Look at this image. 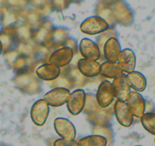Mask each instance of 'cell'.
Returning a JSON list of instances; mask_svg holds the SVG:
<instances>
[{"label":"cell","instance_id":"cell-15","mask_svg":"<svg viewBox=\"0 0 155 146\" xmlns=\"http://www.w3.org/2000/svg\"><path fill=\"white\" fill-rule=\"evenodd\" d=\"M60 68L51 63H45L39 66L36 70V74L44 81H53L59 76Z\"/></svg>","mask_w":155,"mask_h":146},{"label":"cell","instance_id":"cell-17","mask_svg":"<svg viewBox=\"0 0 155 146\" xmlns=\"http://www.w3.org/2000/svg\"><path fill=\"white\" fill-rule=\"evenodd\" d=\"M100 74L105 78L115 79L124 73L123 72L117 62H105L102 65H101Z\"/></svg>","mask_w":155,"mask_h":146},{"label":"cell","instance_id":"cell-21","mask_svg":"<svg viewBox=\"0 0 155 146\" xmlns=\"http://www.w3.org/2000/svg\"><path fill=\"white\" fill-rule=\"evenodd\" d=\"M2 42H1V41H0V55H1V53H2Z\"/></svg>","mask_w":155,"mask_h":146},{"label":"cell","instance_id":"cell-6","mask_svg":"<svg viewBox=\"0 0 155 146\" xmlns=\"http://www.w3.org/2000/svg\"><path fill=\"white\" fill-rule=\"evenodd\" d=\"M114 98L112 83L107 80L102 81L97 91L96 101L98 105L102 108H106L113 103Z\"/></svg>","mask_w":155,"mask_h":146},{"label":"cell","instance_id":"cell-10","mask_svg":"<svg viewBox=\"0 0 155 146\" xmlns=\"http://www.w3.org/2000/svg\"><path fill=\"white\" fill-rule=\"evenodd\" d=\"M112 86L114 96L117 101L126 102L131 92V88L128 83L126 75L123 74L118 78H115L112 83Z\"/></svg>","mask_w":155,"mask_h":146},{"label":"cell","instance_id":"cell-2","mask_svg":"<svg viewBox=\"0 0 155 146\" xmlns=\"http://www.w3.org/2000/svg\"><path fill=\"white\" fill-rule=\"evenodd\" d=\"M71 92L63 87H57L45 94L44 100L50 107H58L66 104Z\"/></svg>","mask_w":155,"mask_h":146},{"label":"cell","instance_id":"cell-19","mask_svg":"<svg viewBox=\"0 0 155 146\" xmlns=\"http://www.w3.org/2000/svg\"><path fill=\"white\" fill-rule=\"evenodd\" d=\"M141 123L144 129L149 133L155 135V114L146 113L141 117Z\"/></svg>","mask_w":155,"mask_h":146},{"label":"cell","instance_id":"cell-22","mask_svg":"<svg viewBox=\"0 0 155 146\" xmlns=\"http://www.w3.org/2000/svg\"><path fill=\"white\" fill-rule=\"evenodd\" d=\"M135 146H143V145H135Z\"/></svg>","mask_w":155,"mask_h":146},{"label":"cell","instance_id":"cell-16","mask_svg":"<svg viewBox=\"0 0 155 146\" xmlns=\"http://www.w3.org/2000/svg\"><path fill=\"white\" fill-rule=\"evenodd\" d=\"M128 83L130 88L136 92H142L147 87V79L142 73L133 71L126 75Z\"/></svg>","mask_w":155,"mask_h":146},{"label":"cell","instance_id":"cell-14","mask_svg":"<svg viewBox=\"0 0 155 146\" xmlns=\"http://www.w3.org/2000/svg\"><path fill=\"white\" fill-rule=\"evenodd\" d=\"M78 68L83 75L93 78L100 75L101 65L97 61L81 59L78 62Z\"/></svg>","mask_w":155,"mask_h":146},{"label":"cell","instance_id":"cell-18","mask_svg":"<svg viewBox=\"0 0 155 146\" xmlns=\"http://www.w3.org/2000/svg\"><path fill=\"white\" fill-rule=\"evenodd\" d=\"M79 146H107V139L100 135H91L81 138L78 141Z\"/></svg>","mask_w":155,"mask_h":146},{"label":"cell","instance_id":"cell-4","mask_svg":"<svg viewBox=\"0 0 155 146\" xmlns=\"http://www.w3.org/2000/svg\"><path fill=\"white\" fill-rule=\"evenodd\" d=\"M86 103V94L82 89H76L70 95L67 101V109L73 116H77L82 112Z\"/></svg>","mask_w":155,"mask_h":146},{"label":"cell","instance_id":"cell-23","mask_svg":"<svg viewBox=\"0 0 155 146\" xmlns=\"http://www.w3.org/2000/svg\"><path fill=\"white\" fill-rule=\"evenodd\" d=\"M154 142H155V138H154Z\"/></svg>","mask_w":155,"mask_h":146},{"label":"cell","instance_id":"cell-20","mask_svg":"<svg viewBox=\"0 0 155 146\" xmlns=\"http://www.w3.org/2000/svg\"><path fill=\"white\" fill-rule=\"evenodd\" d=\"M54 146H79V144L75 140H68L59 138L54 142Z\"/></svg>","mask_w":155,"mask_h":146},{"label":"cell","instance_id":"cell-13","mask_svg":"<svg viewBox=\"0 0 155 146\" xmlns=\"http://www.w3.org/2000/svg\"><path fill=\"white\" fill-rule=\"evenodd\" d=\"M104 55L107 62H117L122 51L121 45L116 38H110L104 43Z\"/></svg>","mask_w":155,"mask_h":146},{"label":"cell","instance_id":"cell-5","mask_svg":"<svg viewBox=\"0 0 155 146\" xmlns=\"http://www.w3.org/2000/svg\"><path fill=\"white\" fill-rule=\"evenodd\" d=\"M126 103L133 117L141 118L145 114V101L138 92L131 91Z\"/></svg>","mask_w":155,"mask_h":146},{"label":"cell","instance_id":"cell-9","mask_svg":"<svg viewBox=\"0 0 155 146\" xmlns=\"http://www.w3.org/2000/svg\"><path fill=\"white\" fill-rule=\"evenodd\" d=\"M74 56L73 50L70 47H62L58 49L52 53L49 58L50 63L57 67H65L71 62Z\"/></svg>","mask_w":155,"mask_h":146},{"label":"cell","instance_id":"cell-1","mask_svg":"<svg viewBox=\"0 0 155 146\" xmlns=\"http://www.w3.org/2000/svg\"><path fill=\"white\" fill-rule=\"evenodd\" d=\"M108 22L101 16L94 15L87 18L81 22L80 30L81 32L88 35H96L107 31Z\"/></svg>","mask_w":155,"mask_h":146},{"label":"cell","instance_id":"cell-12","mask_svg":"<svg viewBox=\"0 0 155 146\" xmlns=\"http://www.w3.org/2000/svg\"><path fill=\"white\" fill-rule=\"evenodd\" d=\"M117 64L123 72L129 74L133 71L136 65V56L135 53L130 49L123 50L119 56Z\"/></svg>","mask_w":155,"mask_h":146},{"label":"cell","instance_id":"cell-7","mask_svg":"<svg viewBox=\"0 0 155 146\" xmlns=\"http://www.w3.org/2000/svg\"><path fill=\"white\" fill-rule=\"evenodd\" d=\"M54 129L61 138L74 140L76 137V129L74 124L69 120L62 117H58L54 120Z\"/></svg>","mask_w":155,"mask_h":146},{"label":"cell","instance_id":"cell-8","mask_svg":"<svg viewBox=\"0 0 155 146\" xmlns=\"http://www.w3.org/2000/svg\"><path fill=\"white\" fill-rule=\"evenodd\" d=\"M113 109H114V114L116 120L121 126L124 127H129L132 124L134 117L129 111L126 102L116 101Z\"/></svg>","mask_w":155,"mask_h":146},{"label":"cell","instance_id":"cell-11","mask_svg":"<svg viewBox=\"0 0 155 146\" xmlns=\"http://www.w3.org/2000/svg\"><path fill=\"white\" fill-rule=\"evenodd\" d=\"M79 51L83 59L97 61L101 56V50L97 44L88 38H83L79 44Z\"/></svg>","mask_w":155,"mask_h":146},{"label":"cell","instance_id":"cell-3","mask_svg":"<svg viewBox=\"0 0 155 146\" xmlns=\"http://www.w3.org/2000/svg\"><path fill=\"white\" fill-rule=\"evenodd\" d=\"M50 114V106L44 99L36 101L31 110V118L33 123L38 126H42L47 122Z\"/></svg>","mask_w":155,"mask_h":146}]
</instances>
